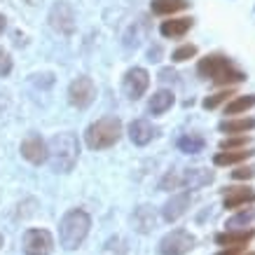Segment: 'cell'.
I'll return each mask as SVG.
<instances>
[{
	"label": "cell",
	"instance_id": "obj_34",
	"mask_svg": "<svg viewBox=\"0 0 255 255\" xmlns=\"http://www.w3.org/2000/svg\"><path fill=\"white\" fill-rule=\"evenodd\" d=\"M147 56H150V61H159V56H162V47H159V45L150 47V52H147Z\"/></svg>",
	"mask_w": 255,
	"mask_h": 255
},
{
	"label": "cell",
	"instance_id": "obj_25",
	"mask_svg": "<svg viewBox=\"0 0 255 255\" xmlns=\"http://www.w3.org/2000/svg\"><path fill=\"white\" fill-rule=\"evenodd\" d=\"M253 220H255V209L248 206V209H241L239 213H234V216L225 223V227H227V230H244V227H248Z\"/></svg>",
	"mask_w": 255,
	"mask_h": 255
},
{
	"label": "cell",
	"instance_id": "obj_4",
	"mask_svg": "<svg viewBox=\"0 0 255 255\" xmlns=\"http://www.w3.org/2000/svg\"><path fill=\"white\" fill-rule=\"evenodd\" d=\"M120 136H122V122L117 117H101L94 124H89L85 140L92 150H106L115 145Z\"/></svg>",
	"mask_w": 255,
	"mask_h": 255
},
{
	"label": "cell",
	"instance_id": "obj_23",
	"mask_svg": "<svg viewBox=\"0 0 255 255\" xmlns=\"http://www.w3.org/2000/svg\"><path fill=\"white\" fill-rule=\"evenodd\" d=\"M145 33H147V26H145L143 19L133 21V26L129 28V33L124 35V47H127V49H136V47L145 40Z\"/></svg>",
	"mask_w": 255,
	"mask_h": 255
},
{
	"label": "cell",
	"instance_id": "obj_27",
	"mask_svg": "<svg viewBox=\"0 0 255 255\" xmlns=\"http://www.w3.org/2000/svg\"><path fill=\"white\" fill-rule=\"evenodd\" d=\"M251 143V136L246 133H239V136H232V138H225L220 140V150H241Z\"/></svg>",
	"mask_w": 255,
	"mask_h": 255
},
{
	"label": "cell",
	"instance_id": "obj_3",
	"mask_svg": "<svg viewBox=\"0 0 255 255\" xmlns=\"http://www.w3.org/2000/svg\"><path fill=\"white\" fill-rule=\"evenodd\" d=\"M89 227H92V218H89L87 211L82 209L68 211L61 218V223H59V241H61V246L66 251L80 248L82 241L87 239V234H89Z\"/></svg>",
	"mask_w": 255,
	"mask_h": 255
},
{
	"label": "cell",
	"instance_id": "obj_12",
	"mask_svg": "<svg viewBox=\"0 0 255 255\" xmlns=\"http://www.w3.org/2000/svg\"><path fill=\"white\" fill-rule=\"evenodd\" d=\"M255 204V192L253 187H225V199L223 206L230 211L244 209V206H253Z\"/></svg>",
	"mask_w": 255,
	"mask_h": 255
},
{
	"label": "cell",
	"instance_id": "obj_18",
	"mask_svg": "<svg viewBox=\"0 0 255 255\" xmlns=\"http://www.w3.org/2000/svg\"><path fill=\"white\" fill-rule=\"evenodd\" d=\"M255 237V230H227V232L216 234L218 246H246L248 241Z\"/></svg>",
	"mask_w": 255,
	"mask_h": 255
},
{
	"label": "cell",
	"instance_id": "obj_31",
	"mask_svg": "<svg viewBox=\"0 0 255 255\" xmlns=\"http://www.w3.org/2000/svg\"><path fill=\"white\" fill-rule=\"evenodd\" d=\"M9 73H12V56L0 47V78H7Z\"/></svg>",
	"mask_w": 255,
	"mask_h": 255
},
{
	"label": "cell",
	"instance_id": "obj_36",
	"mask_svg": "<svg viewBox=\"0 0 255 255\" xmlns=\"http://www.w3.org/2000/svg\"><path fill=\"white\" fill-rule=\"evenodd\" d=\"M2 244H5V239H2V234H0V248H2Z\"/></svg>",
	"mask_w": 255,
	"mask_h": 255
},
{
	"label": "cell",
	"instance_id": "obj_14",
	"mask_svg": "<svg viewBox=\"0 0 255 255\" xmlns=\"http://www.w3.org/2000/svg\"><path fill=\"white\" fill-rule=\"evenodd\" d=\"M251 157H255V147H241V150H220L213 157L216 166H237V164L248 162Z\"/></svg>",
	"mask_w": 255,
	"mask_h": 255
},
{
	"label": "cell",
	"instance_id": "obj_16",
	"mask_svg": "<svg viewBox=\"0 0 255 255\" xmlns=\"http://www.w3.org/2000/svg\"><path fill=\"white\" fill-rule=\"evenodd\" d=\"M192 19L190 16H178V19H166V21H162V26H159V33H162L164 38L169 40H178L183 38L190 28H192Z\"/></svg>",
	"mask_w": 255,
	"mask_h": 255
},
{
	"label": "cell",
	"instance_id": "obj_37",
	"mask_svg": "<svg viewBox=\"0 0 255 255\" xmlns=\"http://www.w3.org/2000/svg\"><path fill=\"white\" fill-rule=\"evenodd\" d=\"M246 255H255V253H246Z\"/></svg>",
	"mask_w": 255,
	"mask_h": 255
},
{
	"label": "cell",
	"instance_id": "obj_5",
	"mask_svg": "<svg viewBox=\"0 0 255 255\" xmlns=\"http://www.w3.org/2000/svg\"><path fill=\"white\" fill-rule=\"evenodd\" d=\"M194 246H197V239H194L190 232H185V230H173V232L162 237L157 251H159V255H187Z\"/></svg>",
	"mask_w": 255,
	"mask_h": 255
},
{
	"label": "cell",
	"instance_id": "obj_1",
	"mask_svg": "<svg viewBox=\"0 0 255 255\" xmlns=\"http://www.w3.org/2000/svg\"><path fill=\"white\" fill-rule=\"evenodd\" d=\"M78 157H80V143L75 133L61 131L52 136V140L47 143V162L56 173L73 171V166L78 164Z\"/></svg>",
	"mask_w": 255,
	"mask_h": 255
},
{
	"label": "cell",
	"instance_id": "obj_11",
	"mask_svg": "<svg viewBox=\"0 0 255 255\" xmlns=\"http://www.w3.org/2000/svg\"><path fill=\"white\" fill-rule=\"evenodd\" d=\"M190 204H192V194H190V192H178V194H173V197H171V199L164 204L162 218L166 220V223H176L178 218H183L187 213Z\"/></svg>",
	"mask_w": 255,
	"mask_h": 255
},
{
	"label": "cell",
	"instance_id": "obj_35",
	"mask_svg": "<svg viewBox=\"0 0 255 255\" xmlns=\"http://www.w3.org/2000/svg\"><path fill=\"white\" fill-rule=\"evenodd\" d=\"M5 26H7V19H5V16L0 14V33L5 31Z\"/></svg>",
	"mask_w": 255,
	"mask_h": 255
},
{
	"label": "cell",
	"instance_id": "obj_29",
	"mask_svg": "<svg viewBox=\"0 0 255 255\" xmlns=\"http://www.w3.org/2000/svg\"><path fill=\"white\" fill-rule=\"evenodd\" d=\"M180 185H183V176H178L176 171H169V173L159 180V190H162V192L176 190V187H180Z\"/></svg>",
	"mask_w": 255,
	"mask_h": 255
},
{
	"label": "cell",
	"instance_id": "obj_13",
	"mask_svg": "<svg viewBox=\"0 0 255 255\" xmlns=\"http://www.w3.org/2000/svg\"><path fill=\"white\" fill-rule=\"evenodd\" d=\"M157 133H159V129L152 127V122H147V120H133L129 124V138L133 145H147Z\"/></svg>",
	"mask_w": 255,
	"mask_h": 255
},
{
	"label": "cell",
	"instance_id": "obj_19",
	"mask_svg": "<svg viewBox=\"0 0 255 255\" xmlns=\"http://www.w3.org/2000/svg\"><path fill=\"white\" fill-rule=\"evenodd\" d=\"M216 173L209 169H187L183 173V185L190 187V190H199V187H206L213 183Z\"/></svg>",
	"mask_w": 255,
	"mask_h": 255
},
{
	"label": "cell",
	"instance_id": "obj_22",
	"mask_svg": "<svg viewBox=\"0 0 255 255\" xmlns=\"http://www.w3.org/2000/svg\"><path fill=\"white\" fill-rule=\"evenodd\" d=\"M251 108H255V94H244L225 103V115H241Z\"/></svg>",
	"mask_w": 255,
	"mask_h": 255
},
{
	"label": "cell",
	"instance_id": "obj_7",
	"mask_svg": "<svg viewBox=\"0 0 255 255\" xmlns=\"http://www.w3.org/2000/svg\"><path fill=\"white\" fill-rule=\"evenodd\" d=\"M21 244L26 255H49L54 251V237L47 230H28Z\"/></svg>",
	"mask_w": 255,
	"mask_h": 255
},
{
	"label": "cell",
	"instance_id": "obj_20",
	"mask_svg": "<svg viewBox=\"0 0 255 255\" xmlns=\"http://www.w3.org/2000/svg\"><path fill=\"white\" fill-rule=\"evenodd\" d=\"M190 7L187 0H152V14L157 16H169V14H176V12H183V9Z\"/></svg>",
	"mask_w": 255,
	"mask_h": 255
},
{
	"label": "cell",
	"instance_id": "obj_24",
	"mask_svg": "<svg viewBox=\"0 0 255 255\" xmlns=\"http://www.w3.org/2000/svg\"><path fill=\"white\" fill-rule=\"evenodd\" d=\"M204 145H206V140L201 136H197V133H187V136L178 138V150L185 152V155H197V152L204 150Z\"/></svg>",
	"mask_w": 255,
	"mask_h": 255
},
{
	"label": "cell",
	"instance_id": "obj_30",
	"mask_svg": "<svg viewBox=\"0 0 255 255\" xmlns=\"http://www.w3.org/2000/svg\"><path fill=\"white\" fill-rule=\"evenodd\" d=\"M234 180H253L255 178V164H246V166H237V171H232Z\"/></svg>",
	"mask_w": 255,
	"mask_h": 255
},
{
	"label": "cell",
	"instance_id": "obj_32",
	"mask_svg": "<svg viewBox=\"0 0 255 255\" xmlns=\"http://www.w3.org/2000/svg\"><path fill=\"white\" fill-rule=\"evenodd\" d=\"M246 251V246H223V251H218L216 255H239Z\"/></svg>",
	"mask_w": 255,
	"mask_h": 255
},
{
	"label": "cell",
	"instance_id": "obj_15",
	"mask_svg": "<svg viewBox=\"0 0 255 255\" xmlns=\"http://www.w3.org/2000/svg\"><path fill=\"white\" fill-rule=\"evenodd\" d=\"M131 225H133V230L140 234H147V232H152L157 227V213L152 206H138V209L133 211V216H131Z\"/></svg>",
	"mask_w": 255,
	"mask_h": 255
},
{
	"label": "cell",
	"instance_id": "obj_2",
	"mask_svg": "<svg viewBox=\"0 0 255 255\" xmlns=\"http://www.w3.org/2000/svg\"><path fill=\"white\" fill-rule=\"evenodd\" d=\"M197 75L201 80H211L216 85H237L246 80V73L232 66L225 54H209L197 63Z\"/></svg>",
	"mask_w": 255,
	"mask_h": 255
},
{
	"label": "cell",
	"instance_id": "obj_8",
	"mask_svg": "<svg viewBox=\"0 0 255 255\" xmlns=\"http://www.w3.org/2000/svg\"><path fill=\"white\" fill-rule=\"evenodd\" d=\"M49 26L56 33H63V35H70L75 31V12H73L68 2L59 0V2L52 5V9H49Z\"/></svg>",
	"mask_w": 255,
	"mask_h": 255
},
{
	"label": "cell",
	"instance_id": "obj_33",
	"mask_svg": "<svg viewBox=\"0 0 255 255\" xmlns=\"http://www.w3.org/2000/svg\"><path fill=\"white\" fill-rule=\"evenodd\" d=\"M176 70H171V68H164V70H159V80L162 82H176Z\"/></svg>",
	"mask_w": 255,
	"mask_h": 255
},
{
	"label": "cell",
	"instance_id": "obj_9",
	"mask_svg": "<svg viewBox=\"0 0 255 255\" xmlns=\"http://www.w3.org/2000/svg\"><path fill=\"white\" fill-rule=\"evenodd\" d=\"M147 87H150V75H147L145 68L127 70V75H124V80H122V89L131 101H138L140 96L147 92Z\"/></svg>",
	"mask_w": 255,
	"mask_h": 255
},
{
	"label": "cell",
	"instance_id": "obj_28",
	"mask_svg": "<svg viewBox=\"0 0 255 255\" xmlns=\"http://www.w3.org/2000/svg\"><path fill=\"white\" fill-rule=\"evenodd\" d=\"M194 56H197V47H194V45H183V47H178L176 52L171 54V61H173V63H183V61L194 59Z\"/></svg>",
	"mask_w": 255,
	"mask_h": 255
},
{
	"label": "cell",
	"instance_id": "obj_21",
	"mask_svg": "<svg viewBox=\"0 0 255 255\" xmlns=\"http://www.w3.org/2000/svg\"><path fill=\"white\" fill-rule=\"evenodd\" d=\"M173 92H169V89H159L157 94H152V99H150V103H147V110L152 113V115H162V113H166V110L173 106Z\"/></svg>",
	"mask_w": 255,
	"mask_h": 255
},
{
	"label": "cell",
	"instance_id": "obj_26",
	"mask_svg": "<svg viewBox=\"0 0 255 255\" xmlns=\"http://www.w3.org/2000/svg\"><path fill=\"white\" fill-rule=\"evenodd\" d=\"M232 96H234L232 89H223V92H216V94H211V96H206V99L201 101V106L206 110H213V108H218L220 103H227Z\"/></svg>",
	"mask_w": 255,
	"mask_h": 255
},
{
	"label": "cell",
	"instance_id": "obj_6",
	"mask_svg": "<svg viewBox=\"0 0 255 255\" xmlns=\"http://www.w3.org/2000/svg\"><path fill=\"white\" fill-rule=\"evenodd\" d=\"M94 99H96V85H94L92 78H87V75H82V78L73 80L68 87V101L73 108L78 110H85L89 108L94 103Z\"/></svg>",
	"mask_w": 255,
	"mask_h": 255
},
{
	"label": "cell",
	"instance_id": "obj_17",
	"mask_svg": "<svg viewBox=\"0 0 255 255\" xmlns=\"http://www.w3.org/2000/svg\"><path fill=\"white\" fill-rule=\"evenodd\" d=\"M218 129L223 133H232V136H239V133H246V131H253L255 129V120L253 117H230V120H223L218 124Z\"/></svg>",
	"mask_w": 255,
	"mask_h": 255
},
{
	"label": "cell",
	"instance_id": "obj_10",
	"mask_svg": "<svg viewBox=\"0 0 255 255\" xmlns=\"http://www.w3.org/2000/svg\"><path fill=\"white\" fill-rule=\"evenodd\" d=\"M21 157L26 162L40 166L42 162H47V143L40 138L38 133H31L21 140Z\"/></svg>",
	"mask_w": 255,
	"mask_h": 255
}]
</instances>
